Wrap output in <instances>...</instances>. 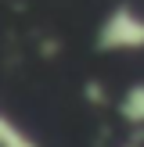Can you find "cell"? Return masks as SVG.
Returning a JSON list of instances; mask_svg holds the SVG:
<instances>
[{"label": "cell", "instance_id": "6da1fadb", "mask_svg": "<svg viewBox=\"0 0 144 147\" xmlns=\"http://www.w3.org/2000/svg\"><path fill=\"white\" fill-rule=\"evenodd\" d=\"M97 43L105 50H144V14L119 7L108 14V22L101 25Z\"/></svg>", "mask_w": 144, "mask_h": 147}, {"label": "cell", "instance_id": "7a4b0ae2", "mask_svg": "<svg viewBox=\"0 0 144 147\" xmlns=\"http://www.w3.org/2000/svg\"><path fill=\"white\" fill-rule=\"evenodd\" d=\"M0 147H43V140L33 129H25L14 115L0 111Z\"/></svg>", "mask_w": 144, "mask_h": 147}, {"label": "cell", "instance_id": "3957f363", "mask_svg": "<svg viewBox=\"0 0 144 147\" xmlns=\"http://www.w3.org/2000/svg\"><path fill=\"white\" fill-rule=\"evenodd\" d=\"M119 115H122V122H130V126L144 129V86L126 90V97L119 100Z\"/></svg>", "mask_w": 144, "mask_h": 147}, {"label": "cell", "instance_id": "277c9868", "mask_svg": "<svg viewBox=\"0 0 144 147\" xmlns=\"http://www.w3.org/2000/svg\"><path fill=\"white\" fill-rule=\"evenodd\" d=\"M119 147H141V144H137V140H126V144H119Z\"/></svg>", "mask_w": 144, "mask_h": 147}]
</instances>
